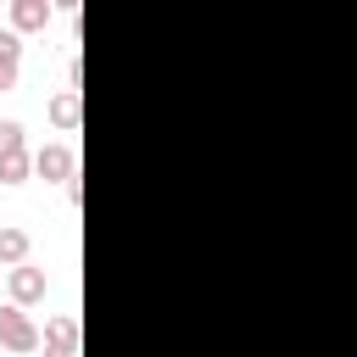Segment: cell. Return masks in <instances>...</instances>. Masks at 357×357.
<instances>
[{
  "instance_id": "obj_6",
  "label": "cell",
  "mask_w": 357,
  "mask_h": 357,
  "mask_svg": "<svg viewBox=\"0 0 357 357\" xmlns=\"http://www.w3.org/2000/svg\"><path fill=\"white\" fill-rule=\"evenodd\" d=\"M39 346H45V357H67V351L78 346V318H56V324H45Z\"/></svg>"
},
{
  "instance_id": "obj_5",
  "label": "cell",
  "mask_w": 357,
  "mask_h": 357,
  "mask_svg": "<svg viewBox=\"0 0 357 357\" xmlns=\"http://www.w3.org/2000/svg\"><path fill=\"white\" fill-rule=\"evenodd\" d=\"M78 117H84V89H73V84H67V89L50 100V123H56L61 134H73V128H78Z\"/></svg>"
},
{
  "instance_id": "obj_2",
  "label": "cell",
  "mask_w": 357,
  "mask_h": 357,
  "mask_svg": "<svg viewBox=\"0 0 357 357\" xmlns=\"http://www.w3.org/2000/svg\"><path fill=\"white\" fill-rule=\"evenodd\" d=\"M33 173H39L45 184H67V178L78 173V162H73V145H61V139L39 145V151H33Z\"/></svg>"
},
{
  "instance_id": "obj_10",
  "label": "cell",
  "mask_w": 357,
  "mask_h": 357,
  "mask_svg": "<svg viewBox=\"0 0 357 357\" xmlns=\"http://www.w3.org/2000/svg\"><path fill=\"white\" fill-rule=\"evenodd\" d=\"M22 145H28L22 123H17V117H0V151H22Z\"/></svg>"
},
{
  "instance_id": "obj_9",
  "label": "cell",
  "mask_w": 357,
  "mask_h": 357,
  "mask_svg": "<svg viewBox=\"0 0 357 357\" xmlns=\"http://www.w3.org/2000/svg\"><path fill=\"white\" fill-rule=\"evenodd\" d=\"M28 262V229H0V268Z\"/></svg>"
},
{
  "instance_id": "obj_4",
  "label": "cell",
  "mask_w": 357,
  "mask_h": 357,
  "mask_svg": "<svg viewBox=\"0 0 357 357\" xmlns=\"http://www.w3.org/2000/svg\"><path fill=\"white\" fill-rule=\"evenodd\" d=\"M17 73H22V33L0 28V89H17Z\"/></svg>"
},
{
  "instance_id": "obj_7",
  "label": "cell",
  "mask_w": 357,
  "mask_h": 357,
  "mask_svg": "<svg viewBox=\"0 0 357 357\" xmlns=\"http://www.w3.org/2000/svg\"><path fill=\"white\" fill-rule=\"evenodd\" d=\"M50 11H56L50 0H11V28L17 33H39L50 22Z\"/></svg>"
},
{
  "instance_id": "obj_11",
  "label": "cell",
  "mask_w": 357,
  "mask_h": 357,
  "mask_svg": "<svg viewBox=\"0 0 357 357\" xmlns=\"http://www.w3.org/2000/svg\"><path fill=\"white\" fill-rule=\"evenodd\" d=\"M50 6H56L61 17H78V6H84V0H50Z\"/></svg>"
},
{
  "instance_id": "obj_1",
  "label": "cell",
  "mask_w": 357,
  "mask_h": 357,
  "mask_svg": "<svg viewBox=\"0 0 357 357\" xmlns=\"http://www.w3.org/2000/svg\"><path fill=\"white\" fill-rule=\"evenodd\" d=\"M0 346H6V351H33V346H39V329H33V318L22 312V301L0 307Z\"/></svg>"
},
{
  "instance_id": "obj_3",
  "label": "cell",
  "mask_w": 357,
  "mask_h": 357,
  "mask_svg": "<svg viewBox=\"0 0 357 357\" xmlns=\"http://www.w3.org/2000/svg\"><path fill=\"white\" fill-rule=\"evenodd\" d=\"M6 290H11V301L33 307V301H45L50 279H45V268H33V262H17V268H6Z\"/></svg>"
},
{
  "instance_id": "obj_8",
  "label": "cell",
  "mask_w": 357,
  "mask_h": 357,
  "mask_svg": "<svg viewBox=\"0 0 357 357\" xmlns=\"http://www.w3.org/2000/svg\"><path fill=\"white\" fill-rule=\"evenodd\" d=\"M33 173V156H28V145L22 151H0V184H22Z\"/></svg>"
}]
</instances>
